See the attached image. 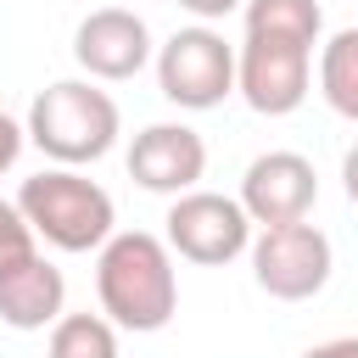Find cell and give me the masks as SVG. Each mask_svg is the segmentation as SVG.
Masks as SVG:
<instances>
[{
    "instance_id": "cell-1",
    "label": "cell",
    "mask_w": 358,
    "mask_h": 358,
    "mask_svg": "<svg viewBox=\"0 0 358 358\" xmlns=\"http://www.w3.org/2000/svg\"><path fill=\"white\" fill-rule=\"evenodd\" d=\"M319 45H324L319 0H246L235 45V95L257 117H291L313 90Z\"/></svg>"
},
{
    "instance_id": "cell-2",
    "label": "cell",
    "mask_w": 358,
    "mask_h": 358,
    "mask_svg": "<svg viewBox=\"0 0 358 358\" xmlns=\"http://www.w3.org/2000/svg\"><path fill=\"white\" fill-rule=\"evenodd\" d=\"M95 296L117 330H134V336L168 330L179 313V268L168 241L145 229H117L95 252Z\"/></svg>"
},
{
    "instance_id": "cell-3",
    "label": "cell",
    "mask_w": 358,
    "mask_h": 358,
    "mask_svg": "<svg viewBox=\"0 0 358 358\" xmlns=\"http://www.w3.org/2000/svg\"><path fill=\"white\" fill-rule=\"evenodd\" d=\"M22 134L50 157V168H90L117 145L123 112L95 78H56L34 95Z\"/></svg>"
},
{
    "instance_id": "cell-4",
    "label": "cell",
    "mask_w": 358,
    "mask_h": 358,
    "mask_svg": "<svg viewBox=\"0 0 358 358\" xmlns=\"http://www.w3.org/2000/svg\"><path fill=\"white\" fill-rule=\"evenodd\" d=\"M11 207L50 252H101L117 235V207L106 185H95L84 168H39L17 185Z\"/></svg>"
},
{
    "instance_id": "cell-5",
    "label": "cell",
    "mask_w": 358,
    "mask_h": 358,
    "mask_svg": "<svg viewBox=\"0 0 358 358\" xmlns=\"http://www.w3.org/2000/svg\"><path fill=\"white\" fill-rule=\"evenodd\" d=\"M151 67H157L162 101H173L179 112H213L235 95V45L207 22L173 28L157 45Z\"/></svg>"
},
{
    "instance_id": "cell-6",
    "label": "cell",
    "mask_w": 358,
    "mask_h": 358,
    "mask_svg": "<svg viewBox=\"0 0 358 358\" xmlns=\"http://www.w3.org/2000/svg\"><path fill=\"white\" fill-rule=\"evenodd\" d=\"M252 280L263 296L274 302H308L330 285V268H336V252H330V235L319 224H274V229H257L252 246Z\"/></svg>"
},
{
    "instance_id": "cell-7",
    "label": "cell",
    "mask_w": 358,
    "mask_h": 358,
    "mask_svg": "<svg viewBox=\"0 0 358 358\" xmlns=\"http://www.w3.org/2000/svg\"><path fill=\"white\" fill-rule=\"evenodd\" d=\"M162 241L173 257L196 263V268H224L235 257H246L252 246V218L235 196H218V190H185L168 201V218H162Z\"/></svg>"
},
{
    "instance_id": "cell-8",
    "label": "cell",
    "mask_w": 358,
    "mask_h": 358,
    "mask_svg": "<svg viewBox=\"0 0 358 358\" xmlns=\"http://www.w3.org/2000/svg\"><path fill=\"white\" fill-rule=\"evenodd\" d=\"M157 56L151 28L140 11L129 6H95L78 28H73V62L84 67V78L95 84H129L134 73H145Z\"/></svg>"
},
{
    "instance_id": "cell-9",
    "label": "cell",
    "mask_w": 358,
    "mask_h": 358,
    "mask_svg": "<svg viewBox=\"0 0 358 358\" xmlns=\"http://www.w3.org/2000/svg\"><path fill=\"white\" fill-rule=\"evenodd\" d=\"M246 218L257 229H274V224H302L319 201V173L302 151H263L246 162L241 173V196Z\"/></svg>"
},
{
    "instance_id": "cell-10",
    "label": "cell",
    "mask_w": 358,
    "mask_h": 358,
    "mask_svg": "<svg viewBox=\"0 0 358 358\" xmlns=\"http://www.w3.org/2000/svg\"><path fill=\"white\" fill-rule=\"evenodd\" d=\"M129 179L151 196H185V190H201V173H207V140L190 129V123H145L134 140H129Z\"/></svg>"
},
{
    "instance_id": "cell-11",
    "label": "cell",
    "mask_w": 358,
    "mask_h": 358,
    "mask_svg": "<svg viewBox=\"0 0 358 358\" xmlns=\"http://www.w3.org/2000/svg\"><path fill=\"white\" fill-rule=\"evenodd\" d=\"M62 313H67V280H62V268L45 252H34L11 274H0V324H11V330H50Z\"/></svg>"
},
{
    "instance_id": "cell-12",
    "label": "cell",
    "mask_w": 358,
    "mask_h": 358,
    "mask_svg": "<svg viewBox=\"0 0 358 358\" xmlns=\"http://www.w3.org/2000/svg\"><path fill=\"white\" fill-rule=\"evenodd\" d=\"M319 95L336 117L358 123V28H336L319 45Z\"/></svg>"
},
{
    "instance_id": "cell-13",
    "label": "cell",
    "mask_w": 358,
    "mask_h": 358,
    "mask_svg": "<svg viewBox=\"0 0 358 358\" xmlns=\"http://www.w3.org/2000/svg\"><path fill=\"white\" fill-rule=\"evenodd\" d=\"M45 358H117V324L106 313H62L50 324Z\"/></svg>"
},
{
    "instance_id": "cell-14",
    "label": "cell",
    "mask_w": 358,
    "mask_h": 358,
    "mask_svg": "<svg viewBox=\"0 0 358 358\" xmlns=\"http://www.w3.org/2000/svg\"><path fill=\"white\" fill-rule=\"evenodd\" d=\"M34 252H39L34 229L22 224V213H17L11 201H0V274H11L17 263H28Z\"/></svg>"
},
{
    "instance_id": "cell-15",
    "label": "cell",
    "mask_w": 358,
    "mask_h": 358,
    "mask_svg": "<svg viewBox=\"0 0 358 358\" xmlns=\"http://www.w3.org/2000/svg\"><path fill=\"white\" fill-rule=\"evenodd\" d=\"M22 145H28V134H22V123L0 106V173H11L17 168V157H22Z\"/></svg>"
},
{
    "instance_id": "cell-16",
    "label": "cell",
    "mask_w": 358,
    "mask_h": 358,
    "mask_svg": "<svg viewBox=\"0 0 358 358\" xmlns=\"http://www.w3.org/2000/svg\"><path fill=\"white\" fill-rule=\"evenodd\" d=\"M173 6H179V11H190L196 22H207V28H213L218 17H229V11H241L246 0H173Z\"/></svg>"
},
{
    "instance_id": "cell-17",
    "label": "cell",
    "mask_w": 358,
    "mask_h": 358,
    "mask_svg": "<svg viewBox=\"0 0 358 358\" xmlns=\"http://www.w3.org/2000/svg\"><path fill=\"white\" fill-rule=\"evenodd\" d=\"M302 358H358V336H336V341H319V347H308Z\"/></svg>"
},
{
    "instance_id": "cell-18",
    "label": "cell",
    "mask_w": 358,
    "mask_h": 358,
    "mask_svg": "<svg viewBox=\"0 0 358 358\" xmlns=\"http://www.w3.org/2000/svg\"><path fill=\"white\" fill-rule=\"evenodd\" d=\"M341 190H347V201L358 207V140H352L347 157H341Z\"/></svg>"
}]
</instances>
